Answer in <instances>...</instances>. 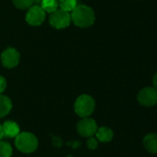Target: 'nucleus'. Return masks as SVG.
Masks as SVG:
<instances>
[{"instance_id": "nucleus-14", "label": "nucleus", "mask_w": 157, "mask_h": 157, "mask_svg": "<svg viewBox=\"0 0 157 157\" xmlns=\"http://www.w3.org/2000/svg\"><path fill=\"white\" fill-rule=\"evenodd\" d=\"M58 6L65 11H72L77 6V0H58Z\"/></svg>"}, {"instance_id": "nucleus-6", "label": "nucleus", "mask_w": 157, "mask_h": 157, "mask_svg": "<svg viewBox=\"0 0 157 157\" xmlns=\"http://www.w3.org/2000/svg\"><path fill=\"white\" fill-rule=\"evenodd\" d=\"M97 124L96 121L92 118H83L81 121H79L77 125V131L80 135L83 137H93L96 131H97Z\"/></svg>"}, {"instance_id": "nucleus-17", "label": "nucleus", "mask_w": 157, "mask_h": 157, "mask_svg": "<svg viewBox=\"0 0 157 157\" xmlns=\"http://www.w3.org/2000/svg\"><path fill=\"white\" fill-rule=\"evenodd\" d=\"M87 146H88V148L91 149V150L96 149L97 146H98V142H97V140H96L95 138H93V137H89V140H88V142H87Z\"/></svg>"}, {"instance_id": "nucleus-16", "label": "nucleus", "mask_w": 157, "mask_h": 157, "mask_svg": "<svg viewBox=\"0 0 157 157\" xmlns=\"http://www.w3.org/2000/svg\"><path fill=\"white\" fill-rule=\"evenodd\" d=\"M12 2L17 8L24 10L30 8L32 6L34 0H12Z\"/></svg>"}, {"instance_id": "nucleus-1", "label": "nucleus", "mask_w": 157, "mask_h": 157, "mask_svg": "<svg viewBox=\"0 0 157 157\" xmlns=\"http://www.w3.org/2000/svg\"><path fill=\"white\" fill-rule=\"evenodd\" d=\"M71 20L79 28H88L92 26L95 20L94 11L88 6L80 5L71 11Z\"/></svg>"}, {"instance_id": "nucleus-3", "label": "nucleus", "mask_w": 157, "mask_h": 157, "mask_svg": "<svg viewBox=\"0 0 157 157\" xmlns=\"http://www.w3.org/2000/svg\"><path fill=\"white\" fill-rule=\"evenodd\" d=\"M95 109V101L89 95L80 96L74 105L75 112L81 118L90 117Z\"/></svg>"}, {"instance_id": "nucleus-18", "label": "nucleus", "mask_w": 157, "mask_h": 157, "mask_svg": "<svg viewBox=\"0 0 157 157\" xmlns=\"http://www.w3.org/2000/svg\"><path fill=\"white\" fill-rule=\"evenodd\" d=\"M6 87V81L3 76L0 75V94H2L5 91Z\"/></svg>"}, {"instance_id": "nucleus-11", "label": "nucleus", "mask_w": 157, "mask_h": 157, "mask_svg": "<svg viewBox=\"0 0 157 157\" xmlns=\"http://www.w3.org/2000/svg\"><path fill=\"white\" fill-rule=\"evenodd\" d=\"M95 135H96L97 139L100 142H102V143H109L113 139L114 132L108 127H101V128L97 129V131L95 132Z\"/></svg>"}, {"instance_id": "nucleus-12", "label": "nucleus", "mask_w": 157, "mask_h": 157, "mask_svg": "<svg viewBox=\"0 0 157 157\" xmlns=\"http://www.w3.org/2000/svg\"><path fill=\"white\" fill-rule=\"evenodd\" d=\"M12 109V102L9 98L0 94V118L6 117Z\"/></svg>"}, {"instance_id": "nucleus-10", "label": "nucleus", "mask_w": 157, "mask_h": 157, "mask_svg": "<svg viewBox=\"0 0 157 157\" xmlns=\"http://www.w3.org/2000/svg\"><path fill=\"white\" fill-rule=\"evenodd\" d=\"M143 147L151 154H157V133H148L144 136Z\"/></svg>"}, {"instance_id": "nucleus-13", "label": "nucleus", "mask_w": 157, "mask_h": 157, "mask_svg": "<svg viewBox=\"0 0 157 157\" xmlns=\"http://www.w3.org/2000/svg\"><path fill=\"white\" fill-rule=\"evenodd\" d=\"M41 7L48 13H53L58 7L57 0H42Z\"/></svg>"}, {"instance_id": "nucleus-4", "label": "nucleus", "mask_w": 157, "mask_h": 157, "mask_svg": "<svg viewBox=\"0 0 157 157\" xmlns=\"http://www.w3.org/2000/svg\"><path fill=\"white\" fill-rule=\"evenodd\" d=\"M71 21V16L69 12L65 11L63 9H56L53 13H51L49 22L50 25L56 29H62L69 26Z\"/></svg>"}, {"instance_id": "nucleus-19", "label": "nucleus", "mask_w": 157, "mask_h": 157, "mask_svg": "<svg viewBox=\"0 0 157 157\" xmlns=\"http://www.w3.org/2000/svg\"><path fill=\"white\" fill-rule=\"evenodd\" d=\"M153 84H154V87L157 90V72L155 73L154 78H153Z\"/></svg>"}, {"instance_id": "nucleus-5", "label": "nucleus", "mask_w": 157, "mask_h": 157, "mask_svg": "<svg viewBox=\"0 0 157 157\" xmlns=\"http://www.w3.org/2000/svg\"><path fill=\"white\" fill-rule=\"evenodd\" d=\"M137 98L142 106L153 107L157 104V90L152 86L144 87L139 92Z\"/></svg>"}, {"instance_id": "nucleus-7", "label": "nucleus", "mask_w": 157, "mask_h": 157, "mask_svg": "<svg viewBox=\"0 0 157 157\" xmlns=\"http://www.w3.org/2000/svg\"><path fill=\"white\" fill-rule=\"evenodd\" d=\"M26 21L31 26H39L43 24L45 19V11L41 6H31L26 14Z\"/></svg>"}, {"instance_id": "nucleus-2", "label": "nucleus", "mask_w": 157, "mask_h": 157, "mask_svg": "<svg viewBox=\"0 0 157 157\" xmlns=\"http://www.w3.org/2000/svg\"><path fill=\"white\" fill-rule=\"evenodd\" d=\"M15 145L19 152L31 154L38 147V139L31 132H21L16 136Z\"/></svg>"}, {"instance_id": "nucleus-20", "label": "nucleus", "mask_w": 157, "mask_h": 157, "mask_svg": "<svg viewBox=\"0 0 157 157\" xmlns=\"http://www.w3.org/2000/svg\"><path fill=\"white\" fill-rule=\"evenodd\" d=\"M4 136H3V130H2V125L0 124V141H1V139L3 138Z\"/></svg>"}, {"instance_id": "nucleus-15", "label": "nucleus", "mask_w": 157, "mask_h": 157, "mask_svg": "<svg viewBox=\"0 0 157 157\" xmlns=\"http://www.w3.org/2000/svg\"><path fill=\"white\" fill-rule=\"evenodd\" d=\"M12 147L6 142L0 141V157H11Z\"/></svg>"}, {"instance_id": "nucleus-9", "label": "nucleus", "mask_w": 157, "mask_h": 157, "mask_svg": "<svg viewBox=\"0 0 157 157\" xmlns=\"http://www.w3.org/2000/svg\"><path fill=\"white\" fill-rule=\"evenodd\" d=\"M3 136L6 138H14L19 133V125L12 121H6L2 125Z\"/></svg>"}, {"instance_id": "nucleus-8", "label": "nucleus", "mask_w": 157, "mask_h": 157, "mask_svg": "<svg viewBox=\"0 0 157 157\" xmlns=\"http://www.w3.org/2000/svg\"><path fill=\"white\" fill-rule=\"evenodd\" d=\"M20 55L19 52L14 48L6 49L1 54V62L6 68H14L19 63Z\"/></svg>"}]
</instances>
